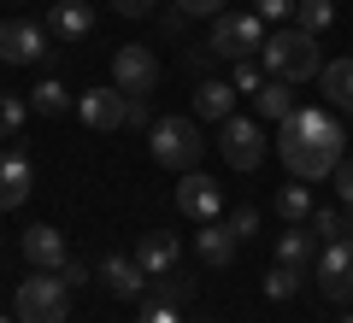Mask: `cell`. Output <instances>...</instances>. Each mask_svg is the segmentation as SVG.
I'll return each instance as SVG.
<instances>
[{
    "label": "cell",
    "mask_w": 353,
    "mask_h": 323,
    "mask_svg": "<svg viewBox=\"0 0 353 323\" xmlns=\"http://www.w3.org/2000/svg\"><path fill=\"white\" fill-rule=\"evenodd\" d=\"M341 147H347L341 124L330 112H318V106H294V112L277 124V153H283V165H289V176H301V183L336 176Z\"/></svg>",
    "instance_id": "6da1fadb"
},
{
    "label": "cell",
    "mask_w": 353,
    "mask_h": 323,
    "mask_svg": "<svg viewBox=\"0 0 353 323\" xmlns=\"http://www.w3.org/2000/svg\"><path fill=\"white\" fill-rule=\"evenodd\" d=\"M259 65H265V76L306 83V76L324 71V65H318V36H306V30H271L265 48H259Z\"/></svg>",
    "instance_id": "7a4b0ae2"
},
{
    "label": "cell",
    "mask_w": 353,
    "mask_h": 323,
    "mask_svg": "<svg viewBox=\"0 0 353 323\" xmlns=\"http://www.w3.org/2000/svg\"><path fill=\"white\" fill-rule=\"evenodd\" d=\"M148 153H153V165H165V171L183 176V171H194V165H201L206 136H201V124H194V118H153Z\"/></svg>",
    "instance_id": "3957f363"
},
{
    "label": "cell",
    "mask_w": 353,
    "mask_h": 323,
    "mask_svg": "<svg viewBox=\"0 0 353 323\" xmlns=\"http://www.w3.org/2000/svg\"><path fill=\"white\" fill-rule=\"evenodd\" d=\"M65 311H71V282L59 271H30L18 282V300H12L18 323H65Z\"/></svg>",
    "instance_id": "277c9868"
},
{
    "label": "cell",
    "mask_w": 353,
    "mask_h": 323,
    "mask_svg": "<svg viewBox=\"0 0 353 323\" xmlns=\"http://www.w3.org/2000/svg\"><path fill=\"white\" fill-rule=\"evenodd\" d=\"M206 48L218 53V59H259V48H265V18L259 12H218L212 18V41Z\"/></svg>",
    "instance_id": "5b68a950"
},
{
    "label": "cell",
    "mask_w": 353,
    "mask_h": 323,
    "mask_svg": "<svg viewBox=\"0 0 353 323\" xmlns=\"http://www.w3.org/2000/svg\"><path fill=\"white\" fill-rule=\"evenodd\" d=\"M218 147H224L230 171H259V159H265V124H259V118H224Z\"/></svg>",
    "instance_id": "8992f818"
},
{
    "label": "cell",
    "mask_w": 353,
    "mask_h": 323,
    "mask_svg": "<svg viewBox=\"0 0 353 323\" xmlns=\"http://www.w3.org/2000/svg\"><path fill=\"white\" fill-rule=\"evenodd\" d=\"M77 118H83L88 129H101V136H112V129H124V112H130V94L124 88H83L71 106Z\"/></svg>",
    "instance_id": "52a82bcc"
},
{
    "label": "cell",
    "mask_w": 353,
    "mask_h": 323,
    "mask_svg": "<svg viewBox=\"0 0 353 323\" xmlns=\"http://www.w3.org/2000/svg\"><path fill=\"white\" fill-rule=\"evenodd\" d=\"M112 88H124V94H153L159 88V59H153V48H118L112 53Z\"/></svg>",
    "instance_id": "ba28073f"
},
{
    "label": "cell",
    "mask_w": 353,
    "mask_h": 323,
    "mask_svg": "<svg viewBox=\"0 0 353 323\" xmlns=\"http://www.w3.org/2000/svg\"><path fill=\"white\" fill-rule=\"evenodd\" d=\"M48 30L36 24V18H6L0 24V59L6 65H36V59H48Z\"/></svg>",
    "instance_id": "9c48e42d"
},
{
    "label": "cell",
    "mask_w": 353,
    "mask_h": 323,
    "mask_svg": "<svg viewBox=\"0 0 353 323\" xmlns=\"http://www.w3.org/2000/svg\"><path fill=\"white\" fill-rule=\"evenodd\" d=\"M176 211L194 218V224H212L218 211H224V188L212 176H201V171H183L176 176Z\"/></svg>",
    "instance_id": "30bf717a"
},
{
    "label": "cell",
    "mask_w": 353,
    "mask_h": 323,
    "mask_svg": "<svg viewBox=\"0 0 353 323\" xmlns=\"http://www.w3.org/2000/svg\"><path fill=\"white\" fill-rule=\"evenodd\" d=\"M318 282H324V294L341 300V306L353 300V241L347 236L324 241V253H318Z\"/></svg>",
    "instance_id": "8fae6325"
},
{
    "label": "cell",
    "mask_w": 353,
    "mask_h": 323,
    "mask_svg": "<svg viewBox=\"0 0 353 323\" xmlns=\"http://www.w3.org/2000/svg\"><path fill=\"white\" fill-rule=\"evenodd\" d=\"M18 247H24L30 271H65V259H71V247H65V236L53 224H30Z\"/></svg>",
    "instance_id": "7c38bea8"
},
{
    "label": "cell",
    "mask_w": 353,
    "mask_h": 323,
    "mask_svg": "<svg viewBox=\"0 0 353 323\" xmlns=\"http://www.w3.org/2000/svg\"><path fill=\"white\" fill-rule=\"evenodd\" d=\"M30 188H36V165H30L18 147H6L0 153V211H18L30 200Z\"/></svg>",
    "instance_id": "4fadbf2b"
},
{
    "label": "cell",
    "mask_w": 353,
    "mask_h": 323,
    "mask_svg": "<svg viewBox=\"0 0 353 323\" xmlns=\"http://www.w3.org/2000/svg\"><path fill=\"white\" fill-rule=\"evenodd\" d=\"M101 282L112 300H136L141 288H148V271L136 264V253H106L101 259Z\"/></svg>",
    "instance_id": "5bb4252c"
},
{
    "label": "cell",
    "mask_w": 353,
    "mask_h": 323,
    "mask_svg": "<svg viewBox=\"0 0 353 323\" xmlns=\"http://www.w3.org/2000/svg\"><path fill=\"white\" fill-rule=\"evenodd\" d=\"M136 264L148 271V282H153V276H165V271L183 264V247H176V236H165V229H148V236L136 241Z\"/></svg>",
    "instance_id": "9a60e30c"
},
{
    "label": "cell",
    "mask_w": 353,
    "mask_h": 323,
    "mask_svg": "<svg viewBox=\"0 0 353 323\" xmlns=\"http://www.w3.org/2000/svg\"><path fill=\"white\" fill-rule=\"evenodd\" d=\"M253 112H259V124H283V118L294 112V83H283V76H265V83L253 88Z\"/></svg>",
    "instance_id": "2e32d148"
},
{
    "label": "cell",
    "mask_w": 353,
    "mask_h": 323,
    "mask_svg": "<svg viewBox=\"0 0 353 323\" xmlns=\"http://www.w3.org/2000/svg\"><path fill=\"white\" fill-rule=\"evenodd\" d=\"M277 264H294V271H306V264H318V236L301 224H289L277 236Z\"/></svg>",
    "instance_id": "e0dca14e"
},
{
    "label": "cell",
    "mask_w": 353,
    "mask_h": 323,
    "mask_svg": "<svg viewBox=\"0 0 353 323\" xmlns=\"http://www.w3.org/2000/svg\"><path fill=\"white\" fill-rule=\"evenodd\" d=\"M318 83H324V100L336 112H353V59H330L318 71Z\"/></svg>",
    "instance_id": "ac0fdd59"
},
{
    "label": "cell",
    "mask_w": 353,
    "mask_h": 323,
    "mask_svg": "<svg viewBox=\"0 0 353 323\" xmlns=\"http://www.w3.org/2000/svg\"><path fill=\"white\" fill-rule=\"evenodd\" d=\"M194 118H212V124L236 118V88L230 83H201L194 88Z\"/></svg>",
    "instance_id": "d6986e66"
},
{
    "label": "cell",
    "mask_w": 353,
    "mask_h": 323,
    "mask_svg": "<svg viewBox=\"0 0 353 323\" xmlns=\"http://www.w3.org/2000/svg\"><path fill=\"white\" fill-rule=\"evenodd\" d=\"M88 30H94L88 0H59V6H53V36H59V41H83Z\"/></svg>",
    "instance_id": "ffe728a7"
},
{
    "label": "cell",
    "mask_w": 353,
    "mask_h": 323,
    "mask_svg": "<svg viewBox=\"0 0 353 323\" xmlns=\"http://www.w3.org/2000/svg\"><path fill=\"white\" fill-rule=\"evenodd\" d=\"M236 247H241V241L230 236L224 224H201V236H194V253H201V259L212 264V271H218V264H230V259H236Z\"/></svg>",
    "instance_id": "44dd1931"
},
{
    "label": "cell",
    "mask_w": 353,
    "mask_h": 323,
    "mask_svg": "<svg viewBox=\"0 0 353 323\" xmlns=\"http://www.w3.org/2000/svg\"><path fill=\"white\" fill-rule=\"evenodd\" d=\"M271 206H277L283 224H306V218H312V188L294 176V183H283V188H277V200H271Z\"/></svg>",
    "instance_id": "7402d4cb"
},
{
    "label": "cell",
    "mask_w": 353,
    "mask_h": 323,
    "mask_svg": "<svg viewBox=\"0 0 353 323\" xmlns=\"http://www.w3.org/2000/svg\"><path fill=\"white\" fill-rule=\"evenodd\" d=\"M30 106H36L41 118H65L77 100H71V88H65L59 76H48V83H36V100H30Z\"/></svg>",
    "instance_id": "603a6c76"
},
{
    "label": "cell",
    "mask_w": 353,
    "mask_h": 323,
    "mask_svg": "<svg viewBox=\"0 0 353 323\" xmlns=\"http://www.w3.org/2000/svg\"><path fill=\"white\" fill-rule=\"evenodd\" d=\"M294 18H301L294 30L318 36V30H330V24H336V0H294Z\"/></svg>",
    "instance_id": "cb8c5ba5"
},
{
    "label": "cell",
    "mask_w": 353,
    "mask_h": 323,
    "mask_svg": "<svg viewBox=\"0 0 353 323\" xmlns=\"http://www.w3.org/2000/svg\"><path fill=\"white\" fill-rule=\"evenodd\" d=\"M194 294V276L176 264V271H165V276H153V300H165V306H183V300Z\"/></svg>",
    "instance_id": "d4e9b609"
},
{
    "label": "cell",
    "mask_w": 353,
    "mask_h": 323,
    "mask_svg": "<svg viewBox=\"0 0 353 323\" xmlns=\"http://www.w3.org/2000/svg\"><path fill=\"white\" fill-rule=\"evenodd\" d=\"M301 282H306V271H294V264H271L259 288H265L271 300H294V294H301Z\"/></svg>",
    "instance_id": "484cf974"
},
{
    "label": "cell",
    "mask_w": 353,
    "mask_h": 323,
    "mask_svg": "<svg viewBox=\"0 0 353 323\" xmlns=\"http://www.w3.org/2000/svg\"><path fill=\"white\" fill-rule=\"evenodd\" d=\"M24 118H30V100L24 94H0V141H12L18 129H24Z\"/></svg>",
    "instance_id": "4316f807"
},
{
    "label": "cell",
    "mask_w": 353,
    "mask_h": 323,
    "mask_svg": "<svg viewBox=\"0 0 353 323\" xmlns=\"http://www.w3.org/2000/svg\"><path fill=\"white\" fill-rule=\"evenodd\" d=\"M259 224H265V218H259V206H236V211H230V236H236V241H253V236H259Z\"/></svg>",
    "instance_id": "83f0119b"
},
{
    "label": "cell",
    "mask_w": 353,
    "mask_h": 323,
    "mask_svg": "<svg viewBox=\"0 0 353 323\" xmlns=\"http://www.w3.org/2000/svg\"><path fill=\"white\" fill-rule=\"evenodd\" d=\"M259 83H265V65H259V59H236V71H230V88H236V94H253Z\"/></svg>",
    "instance_id": "f1b7e54d"
},
{
    "label": "cell",
    "mask_w": 353,
    "mask_h": 323,
    "mask_svg": "<svg viewBox=\"0 0 353 323\" xmlns=\"http://www.w3.org/2000/svg\"><path fill=\"white\" fill-rule=\"evenodd\" d=\"M306 229H312L318 241H336V236H341V211H318V206H312V218H306Z\"/></svg>",
    "instance_id": "f546056e"
},
{
    "label": "cell",
    "mask_w": 353,
    "mask_h": 323,
    "mask_svg": "<svg viewBox=\"0 0 353 323\" xmlns=\"http://www.w3.org/2000/svg\"><path fill=\"white\" fill-rule=\"evenodd\" d=\"M124 129H153V112H148V94H130V112H124Z\"/></svg>",
    "instance_id": "4dcf8cb0"
},
{
    "label": "cell",
    "mask_w": 353,
    "mask_h": 323,
    "mask_svg": "<svg viewBox=\"0 0 353 323\" xmlns=\"http://www.w3.org/2000/svg\"><path fill=\"white\" fill-rule=\"evenodd\" d=\"M176 12H183V18H218V12H224V0H176Z\"/></svg>",
    "instance_id": "1f68e13d"
},
{
    "label": "cell",
    "mask_w": 353,
    "mask_h": 323,
    "mask_svg": "<svg viewBox=\"0 0 353 323\" xmlns=\"http://www.w3.org/2000/svg\"><path fill=\"white\" fill-rule=\"evenodd\" d=\"M330 183H336V194H341V206L353 211V159H341V165H336V176H330Z\"/></svg>",
    "instance_id": "d6a6232c"
},
{
    "label": "cell",
    "mask_w": 353,
    "mask_h": 323,
    "mask_svg": "<svg viewBox=\"0 0 353 323\" xmlns=\"http://www.w3.org/2000/svg\"><path fill=\"white\" fill-rule=\"evenodd\" d=\"M136 323H183V317H176V306H165V300H148Z\"/></svg>",
    "instance_id": "836d02e7"
},
{
    "label": "cell",
    "mask_w": 353,
    "mask_h": 323,
    "mask_svg": "<svg viewBox=\"0 0 353 323\" xmlns=\"http://www.w3.org/2000/svg\"><path fill=\"white\" fill-rule=\"evenodd\" d=\"M253 12H259V18H289L294 0H253Z\"/></svg>",
    "instance_id": "e575fe53"
},
{
    "label": "cell",
    "mask_w": 353,
    "mask_h": 323,
    "mask_svg": "<svg viewBox=\"0 0 353 323\" xmlns=\"http://www.w3.org/2000/svg\"><path fill=\"white\" fill-rule=\"evenodd\" d=\"M112 12H124V18H148V12H153V0H112Z\"/></svg>",
    "instance_id": "d590c367"
},
{
    "label": "cell",
    "mask_w": 353,
    "mask_h": 323,
    "mask_svg": "<svg viewBox=\"0 0 353 323\" xmlns=\"http://www.w3.org/2000/svg\"><path fill=\"white\" fill-rule=\"evenodd\" d=\"M341 236H347V241H353V218H341Z\"/></svg>",
    "instance_id": "8d00e7d4"
},
{
    "label": "cell",
    "mask_w": 353,
    "mask_h": 323,
    "mask_svg": "<svg viewBox=\"0 0 353 323\" xmlns=\"http://www.w3.org/2000/svg\"><path fill=\"white\" fill-rule=\"evenodd\" d=\"M0 323H18V317H0Z\"/></svg>",
    "instance_id": "74e56055"
},
{
    "label": "cell",
    "mask_w": 353,
    "mask_h": 323,
    "mask_svg": "<svg viewBox=\"0 0 353 323\" xmlns=\"http://www.w3.org/2000/svg\"><path fill=\"white\" fill-rule=\"evenodd\" d=\"M341 323H353V317H341Z\"/></svg>",
    "instance_id": "f35d334b"
},
{
    "label": "cell",
    "mask_w": 353,
    "mask_h": 323,
    "mask_svg": "<svg viewBox=\"0 0 353 323\" xmlns=\"http://www.w3.org/2000/svg\"><path fill=\"white\" fill-rule=\"evenodd\" d=\"M194 323H206V317H194Z\"/></svg>",
    "instance_id": "ab89813d"
}]
</instances>
